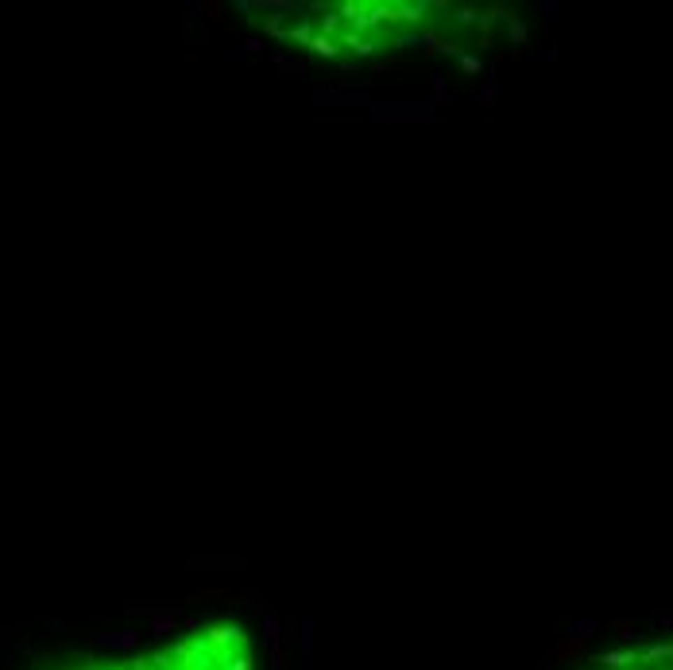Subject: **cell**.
I'll return each mask as SVG.
<instances>
[{"instance_id": "1", "label": "cell", "mask_w": 673, "mask_h": 670, "mask_svg": "<svg viewBox=\"0 0 673 670\" xmlns=\"http://www.w3.org/2000/svg\"><path fill=\"white\" fill-rule=\"evenodd\" d=\"M584 639H588V636H569L565 643L557 647L553 659H557V662H577V659H581V651H584Z\"/></svg>"}]
</instances>
